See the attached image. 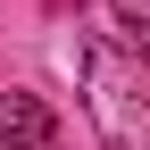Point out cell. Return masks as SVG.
Masks as SVG:
<instances>
[{
  "mask_svg": "<svg viewBox=\"0 0 150 150\" xmlns=\"http://www.w3.org/2000/svg\"><path fill=\"white\" fill-rule=\"evenodd\" d=\"M75 83L100 150H150V67L117 33H75Z\"/></svg>",
  "mask_w": 150,
  "mask_h": 150,
  "instance_id": "1",
  "label": "cell"
},
{
  "mask_svg": "<svg viewBox=\"0 0 150 150\" xmlns=\"http://www.w3.org/2000/svg\"><path fill=\"white\" fill-rule=\"evenodd\" d=\"M0 150H59V117L42 92H0Z\"/></svg>",
  "mask_w": 150,
  "mask_h": 150,
  "instance_id": "2",
  "label": "cell"
},
{
  "mask_svg": "<svg viewBox=\"0 0 150 150\" xmlns=\"http://www.w3.org/2000/svg\"><path fill=\"white\" fill-rule=\"evenodd\" d=\"M108 17H117V42L150 67V0H108Z\"/></svg>",
  "mask_w": 150,
  "mask_h": 150,
  "instance_id": "3",
  "label": "cell"
}]
</instances>
